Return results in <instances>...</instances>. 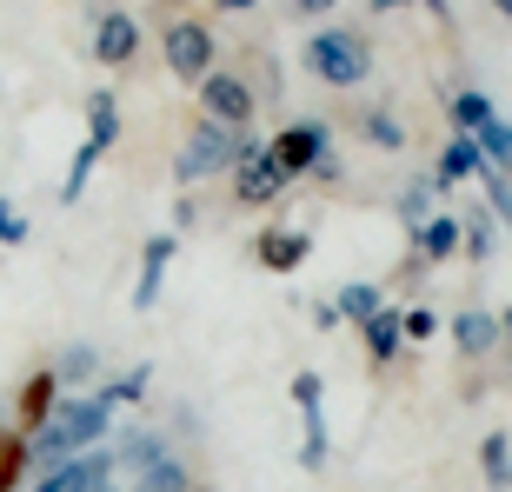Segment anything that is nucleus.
<instances>
[{"instance_id":"nucleus-3","label":"nucleus","mask_w":512,"mask_h":492,"mask_svg":"<svg viewBox=\"0 0 512 492\" xmlns=\"http://www.w3.org/2000/svg\"><path fill=\"white\" fill-rule=\"evenodd\" d=\"M326 147H333V140H326L320 120H293V127H280L266 140V160H273L280 180H300V173H313L326 160Z\"/></svg>"},{"instance_id":"nucleus-21","label":"nucleus","mask_w":512,"mask_h":492,"mask_svg":"<svg viewBox=\"0 0 512 492\" xmlns=\"http://www.w3.org/2000/svg\"><path fill=\"white\" fill-rule=\"evenodd\" d=\"M380 286H366V280H353V286H340V300H333V313H340V320H373V313H380Z\"/></svg>"},{"instance_id":"nucleus-14","label":"nucleus","mask_w":512,"mask_h":492,"mask_svg":"<svg viewBox=\"0 0 512 492\" xmlns=\"http://www.w3.org/2000/svg\"><path fill=\"white\" fill-rule=\"evenodd\" d=\"M453 346H459V353H473V360H479V353H493V346H499V313H459V320H453Z\"/></svg>"},{"instance_id":"nucleus-10","label":"nucleus","mask_w":512,"mask_h":492,"mask_svg":"<svg viewBox=\"0 0 512 492\" xmlns=\"http://www.w3.org/2000/svg\"><path fill=\"white\" fill-rule=\"evenodd\" d=\"M173 266V233H153L147 246H140V280H133V313H147L153 300H160V280H167Z\"/></svg>"},{"instance_id":"nucleus-24","label":"nucleus","mask_w":512,"mask_h":492,"mask_svg":"<svg viewBox=\"0 0 512 492\" xmlns=\"http://www.w3.org/2000/svg\"><path fill=\"white\" fill-rule=\"evenodd\" d=\"M473 180H486V200H493V213L512 227V180H506V167H493V160H479V173Z\"/></svg>"},{"instance_id":"nucleus-26","label":"nucleus","mask_w":512,"mask_h":492,"mask_svg":"<svg viewBox=\"0 0 512 492\" xmlns=\"http://www.w3.org/2000/svg\"><path fill=\"white\" fill-rule=\"evenodd\" d=\"M147 379H153L147 366H133L127 379H114V386H107V393H94V399H100V406H133V399L147 393Z\"/></svg>"},{"instance_id":"nucleus-30","label":"nucleus","mask_w":512,"mask_h":492,"mask_svg":"<svg viewBox=\"0 0 512 492\" xmlns=\"http://www.w3.org/2000/svg\"><path fill=\"white\" fill-rule=\"evenodd\" d=\"M326 7H333V0H300V14H326Z\"/></svg>"},{"instance_id":"nucleus-8","label":"nucleus","mask_w":512,"mask_h":492,"mask_svg":"<svg viewBox=\"0 0 512 492\" xmlns=\"http://www.w3.org/2000/svg\"><path fill=\"white\" fill-rule=\"evenodd\" d=\"M54 406H60V379H54V366L27 373V379H20V393H14V433L34 439L40 426L54 419Z\"/></svg>"},{"instance_id":"nucleus-28","label":"nucleus","mask_w":512,"mask_h":492,"mask_svg":"<svg viewBox=\"0 0 512 492\" xmlns=\"http://www.w3.org/2000/svg\"><path fill=\"white\" fill-rule=\"evenodd\" d=\"M399 333H406V340H433V333H439V313L413 306V313H399Z\"/></svg>"},{"instance_id":"nucleus-2","label":"nucleus","mask_w":512,"mask_h":492,"mask_svg":"<svg viewBox=\"0 0 512 492\" xmlns=\"http://www.w3.org/2000/svg\"><path fill=\"white\" fill-rule=\"evenodd\" d=\"M306 67L326 80V87H360L373 74V54H366L360 34H346V27H320V34L306 40Z\"/></svg>"},{"instance_id":"nucleus-33","label":"nucleus","mask_w":512,"mask_h":492,"mask_svg":"<svg viewBox=\"0 0 512 492\" xmlns=\"http://www.w3.org/2000/svg\"><path fill=\"white\" fill-rule=\"evenodd\" d=\"M426 7H433V14H439V20H453V7H446V0H426Z\"/></svg>"},{"instance_id":"nucleus-4","label":"nucleus","mask_w":512,"mask_h":492,"mask_svg":"<svg viewBox=\"0 0 512 492\" xmlns=\"http://www.w3.org/2000/svg\"><path fill=\"white\" fill-rule=\"evenodd\" d=\"M233 153H240V133H227V127H213V120H200V127L187 133L180 160H173V173H180V187H193V180H207V173L233 167Z\"/></svg>"},{"instance_id":"nucleus-20","label":"nucleus","mask_w":512,"mask_h":492,"mask_svg":"<svg viewBox=\"0 0 512 492\" xmlns=\"http://www.w3.org/2000/svg\"><path fill=\"white\" fill-rule=\"evenodd\" d=\"M399 340H406V333H399V313H393V306H380V313L366 320V353L386 366V360L399 353Z\"/></svg>"},{"instance_id":"nucleus-27","label":"nucleus","mask_w":512,"mask_h":492,"mask_svg":"<svg viewBox=\"0 0 512 492\" xmlns=\"http://www.w3.org/2000/svg\"><path fill=\"white\" fill-rule=\"evenodd\" d=\"M366 140H373V147H406V127H399L393 114H366Z\"/></svg>"},{"instance_id":"nucleus-18","label":"nucleus","mask_w":512,"mask_h":492,"mask_svg":"<svg viewBox=\"0 0 512 492\" xmlns=\"http://www.w3.org/2000/svg\"><path fill=\"white\" fill-rule=\"evenodd\" d=\"M459 240H466V233H459V220H453V213H433V220L419 227V253H426V260H453V253H459Z\"/></svg>"},{"instance_id":"nucleus-12","label":"nucleus","mask_w":512,"mask_h":492,"mask_svg":"<svg viewBox=\"0 0 512 492\" xmlns=\"http://www.w3.org/2000/svg\"><path fill=\"white\" fill-rule=\"evenodd\" d=\"M133 47H140L133 14H100V27H94V60H100V67H127Z\"/></svg>"},{"instance_id":"nucleus-17","label":"nucleus","mask_w":512,"mask_h":492,"mask_svg":"<svg viewBox=\"0 0 512 492\" xmlns=\"http://www.w3.org/2000/svg\"><path fill=\"white\" fill-rule=\"evenodd\" d=\"M479 173V147H473V133H453V140H446V153H439V187H453V180H473Z\"/></svg>"},{"instance_id":"nucleus-15","label":"nucleus","mask_w":512,"mask_h":492,"mask_svg":"<svg viewBox=\"0 0 512 492\" xmlns=\"http://www.w3.org/2000/svg\"><path fill=\"white\" fill-rule=\"evenodd\" d=\"M27 466H34V446H27V433H14V426H0V492H20Z\"/></svg>"},{"instance_id":"nucleus-34","label":"nucleus","mask_w":512,"mask_h":492,"mask_svg":"<svg viewBox=\"0 0 512 492\" xmlns=\"http://www.w3.org/2000/svg\"><path fill=\"white\" fill-rule=\"evenodd\" d=\"M493 7H499V14H506V20H512V0H493Z\"/></svg>"},{"instance_id":"nucleus-11","label":"nucleus","mask_w":512,"mask_h":492,"mask_svg":"<svg viewBox=\"0 0 512 492\" xmlns=\"http://www.w3.org/2000/svg\"><path fill=\"white\" fill-rule=\"evenodd\" d=\"M107 473H114L107 453H80V459H67V466H54V479L34 486V492H107Z\"/></svg>"},{"instance_id":"nucleus-19","label":"nucleus","mask_w":512,"mask_h":492,"mask_svg":"<svg viewBox=\"0 0 512 492\" xmlns=\"http://www.w3.org/2000/svg\"><path fill=\"white\" fill-rule=\"evenodd\" d=\"M479 466H486V486H493V492H512V439L486 433V439H479Z\"/></svg>"},{"instance_id":"nucleus-23","label":"nucleus","mask_w":512,"mask_h":492,"mask_svg":"<svg viewBox=\"0 0 512 492\" xmlns=\"http://www.w3.org/2000/svg\"><path fill=\"white\" fill-rule=\"evenodd\" d=\"M94 366H100L94 346H67V353H60V366H54V379H60V386H87V379H94Z\"/></svg>"},{"instance_id":"nucleus-29","label":"nucleus","mask_w":512,"mask_h":492,"mask_svg":"<svg viewBox=\"0 0 512 492\" xmlns=\"http://www.w3.org/2000/svg\"><path fill=\"white\" fill-rule=\"evenodd\" d=\"M0 246H27V220L14 213V200H0Z\"/></svg>"},{"instance_id":"nucleus-13","label":"nucleus","mask_w":512,"mask_h":492,"mask_svg":"<svg viewBox=\"0 0 512 492\" xmlns=\"http://www.w3.org/2000/svg\"><path fill=\"white\" fill-rule=\"evenodd\" d=\"M253 253H260L266 273H293V266L313 253V233H286V227H273V233H260V240H253Z\"/></svg>"},{"instance_id":"nucleus-7","label":"nucleus","mask_w":512,"mask_h":492,"mask_svg":"<svg viewBox=\"0 0 512 492\" xmlns=\"http://www.w3.org/2000/svg\"><path fill=\"white\" fill-rule=\"evenodd\" d=\"M200 107H207L213 127H227V133H240V127L253 120L247 80H233V74H207V80H200Z\"/></svg>"},{"instance_id":"nucleus-31","label":"nucleus","mask_w":512,"mask_h":492,"mask_svg":"<svg viewBox=\"0 0 512 492\" xmlns=\"http://www.w3.org/2000/svg\"><path fill=\"white\" fill-rule=\"evenodd\" d=\"M499 340H512V306H506V313H499Z\"/></svg>"},{"instance_id":"nucleus-25","label":"nucleus","mask_w":512,"mask_h":492,"mask_svg":"<svg viewBox=\"0 0 512 492\" xmlns=\"http://www.w3.org/2000/svg\"><path fill=\"white\" fill-rule=\"evenodd\" d=\"M453 120H459V133L486 127V120H493V100L479 94V87H466V94H453Z\"/></svg>"},{"instance_id":"nucleus-35","label":"nucleus","mask_w":512,"mask_h":492,"mask_svg":"<svg viewBox=\"0 0 512 492\" xmlns=\"http://www.w3.org/2000/svg\"><path fill=\"white\" fill-rule=\"evenodd\" d=\"M220 7H253V0H220Z\"/></svg>"},{"instance_id":"nucleus-9","label":"nucleus","mask_w":512,"mask_h":492,"mask_svg":"<svg viewBox=\"0 0 512 492\" xmlns=\"http://www.w3.org/2000/svg\"><path fill=\"white\" fill-rule=\"evenodd\" d=\"M293 399H300V419H306V446H300V466H326V413H320V373H300L293 379Z\"/></svg>"},{"instance_id":"nucleus-1","label":"nucleus","mask_w":512,"mask_h":492,"mask_svg":"<svg viewBox=\"0 0 512 492\" xmlns=\"http://www.w3.org/2000/svg\"><path fill=\"white\" fill-rule=\"evenodd\" d=\"M107 426H114V406H100L94 393H87V399H60L54 419H47V426H40L27 446H34V459H54V466H67V459L94 453L100 439H107Z\"/></svg>"},{"instance_id":"nucleus-6","label":"nucleus","mask_w":512,"mask_h":492,"mask_svg":"<svg viewBox=\"0 0 512 492\" xmlns=\"http://www.w3.org/2000/svg\"><path fill=\"white\" fill-rule=\"evenodd\" d=\"M167 67L180 80H207L213 74V34L200 20H173L167 27Z\"/></svg>"},{"instance_id":"nucleus-22","label":"nucleus","mask_w":512,"mask_h":492,"mask_svg":"<svg viewBox=\"0 0 512 492\" xmlns=\"http://www.w3.org/2000/svg\"><path fill=\"white\" fill-rule=\"evenodd\" d=\"M473 147H479V160H493V167H512V127L506 120H486V127H473Z\"/></svg>"},{"instance_id":"nucleus-5","label":"nucleus","mask_w":512,"mask_h":492,"mask_svg":"<svg viewBox=\"0 0 512 492\" xmlns=\"http://www.w3.org/2000/svg\"><path fill=\"white\" fill-rule=\"evenodd\" d=\"M280 187H286V180L273 173L266 147H260V140H240V153H233V200H240V207H266Z\"/></svg>"},{"instance_id":"nucleus-32","label":"nucleus","mask_w":512,"mask_h":492,"mask_svg":"<svg viewBox=\"0 0 512 492\" xmlns=\"http://www.w3.org/2000/svg\"><path fill=\"white\" fill-rule=\"evenodd\" d=\"M393 7H406V0H373V14H393Z\"/></svg>"},{"instance_id":"nucleus-16","label":"nucleus","mask_w":512,"mask_h":492,"mask_svg":"<svg viewBox=\"0 0 512 492\" xmlns=\"http://www.w3.org/2000/svg\"><path fill=\"white\" fill-rule=\"evenodd\" d=\"M87 140H94L100 153L120 140V100L107 94V87H100V94H87Z\"/></svg>"}]
</instances>
